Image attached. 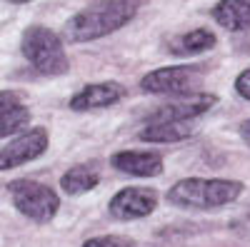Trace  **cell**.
Returning <instances> with one entry per match:
<instances>
[{
    "label": "cell",
    "mask_w": 250,
    "mask_h": 247,
    "mask_svg": "<svg viewBox=\"0 0 250 247\" xmlns=\"http://www.w3.org/2000/svg\"><path fill=\"white\" fill-rule=\"evenodd\" d=\"M140 10V0H98L65 23V40L88 43L125 28Z\"/></svg>",
    "instance_id": "obj_1"
},
{
    "label": "cell",
    "mask_w": 250,
    "mask_h": 247,
    "mask_svg": "<svg viewBox=\"0 0 250 247\" xmlns=\"http://www.w3.org/2000/svg\"><path fill=\"white\" fill-rule=\"evenodd\" d=\"M243 182L220 177H185L168 190V202L185 210H218L240 197Z\"/></svg>",
    "instance_id": "obj_2"
},
{
    "label": "cell",
    "mask_w": 250,
    "mask_h": 247,
    "mask_svg": "<svg viewBox=\"0 0 250 247\" xmlns=\"http://www.w3.org/2000/svg\"><path fill=\"white\" fill-rule=\"evenodd\" d=\"M25 60L43 75H62L68 73L70 60L62 48V40L43 25H30L23 35V43H20Z\"/></svg>",
    "instance_id": "obj_3"
},
{
    "label": "cell",
    "mask_w": 250,
    "mask_h": 247,
    "mask_svg": "<svg viewBox=\"0 0 250 247\" xmlns=\"http://www.w3.org/2000/svg\"><path fill=\"white\" fill-rule=\"evenodd\" d=\"M8 192L13 197V205L20 215H25L33 222H50L60 210V197L50 185H43L38 180H13L8 185Z\"/></svg>",
    "instance_id": "obj_4"
},
{
    "label": "cell",
    "mask_w": 250,
    "mask_h": 247,
    "mask_svg": "<svg viewBox=\"0 0 250 247\" xmlns=\"http://www.w3.org/2000/svg\"><path fill=\"white\" fill-rule=\"evenodd\" d=\"M200 68H190V65H173V68H158L148 75H143L140 88L143 93H153V95H188L195 93L200 88Z\"/></svg>",
    "instance_id": "obj_5"
},
{
    "label": "cell",
    "mask_w": 250,
    "mask_h": 247,
    "mask_svg": "<svg viewBox=\"0 0 250 247\" xmlns=\"http://www.w3.org/2000/svg\"><path fill=\"white\" fill-rule=\"evenodd\" d=\"M48 142H50V137H48L45 128H33L23 135H18L5 148H0V172L20 168V165L40 157L48 150Z\"/></svg>",
    "instance_id": "obj_6"
},
{
    "label": "cell",
    "mask_w": 250,
    "mask_h": 247,
    "mask_svg": "<svg viewBox=\"0 0 250 247\" xmlns=\"http://www.w3.org/2000/svg\"><path fill=\"white\" fill-rule=\"evenodd\" d=\"M158 208V192L150 188H123L120 192L113 195L108 212L110 217L120 222H130V220H143L153 215Z\"/></svg>",
    "instance_id": "obj_7"
},
{
    "label": "cell",
    "mask_w": 250,
    "mask_h": 247,
    "mask_svg": "<svg viewBox=\"0 0 250 247\" xmlns=\"http://www.w3.org/2000/svg\"><path fill=\"white\" fill-rule=\"evenodd\" d=\"M218 102V97L213 93H188V95H178L175 100H170L168 105H163L155 110V115L150 117V122L160 120V122H190L193 117H200L203 113H208Z\"/></svg>",
    "instance_id": "obj_8"
},
{
    "label": "cell",
    "mask_w": 250,
    "mask_h": 247,
    "mask_svg": "<svg viewBox=\"0 0 250 247\" xmlns=\"http://www.w3.org/2000/svg\"><path fill=\"white\" fill-rule=\"evenodd\" d=\"M125 97V88L120 82H93L78 90L70 97V110L73 113H90L100 108H110Z\"/></svg>",
    "instance_id": "obj_9"
},
{
    "label": "cell",
    "mask_w": 250,
    "mask_h": 247,
    "mask_svg": "<svg viewBox=\"0 0 250 247\" xmlns=\"http://www.w3.org/2000/svg\"><path fill=\"white\" fill-rule=\"evenodd\" d=\"M113 168L133 175V177H155L163 172V157L158 152H143V150H123L113 155Z\"/></svg>",
    "instance_id": "obj_10"
},
{
    "label": "cell",
    "mask_w": 250,
    "mask_h": 247,
    "mask_svg": "<svg viewBox=\"0 0 250 247\" xmlns=\"http://www.w3.org/2000/svg\"><path fill=\"white\" fill-rule=\"evenodd\" d=\"M30 125V110L23 105L18 93L0 90V137L20 133Z\"/></svg>",
    "instance_id": "obj_11"
},
{
    "label": "cell",
    "mask_w": 250,
    "mask_h": 247,
    "mask_svg": "<svg viewBox=\"0 0 250 247\" xmlns=\"http://www.w3.org/2000/svg\"><path fill=\"white\" fill-rule=\"evenodd\" d=\"M213 18L230 33L250 30V0H220L213 8Z\"/></svg>",
    "instance_id": "obj_12"
},
{
    "label": "cell",
    "mask_w": 250,
    "mask_h": 247,
    "mask_svg": "<svg viewBox=\"0 0 250 247\" xmlns=\"http://www.w3.org/2000/svg\"><path fill=\"white\" fill-rule=\"evenodd\" d=\"M193 135L190 122H148L143 130H140V140L143 142H180L188 140Z\"/></svg>",
    "instance_id": "obj_13"
},
{
    "label": "cell",
    "mask_w": 250,
    "mask_h": 247,
    "mask_svg": "<svg viewBox=\"0 0 250 247\" xmlns=\"http://www.w3.org/2000/svg\"><path fill=\"white\" fill-rule=\"evenodd\" d=\"M98 182H100V175L93 168H88V165H75V168H70L60 177V188L68 195H83V192H90L93 188H98Z\"/></svg>",
    "instance_id": "obj_14"
},
{
    "label": "cell",
    "mask_w": 250,
    "mask_h": 247,
    "mask_svg": "<svg viewBox=\"0 0 250 247\" xmlns=\"http://www.w3.org/2000/svg\"><path fill=\"white\" fill-rule=\"evenodd\" d=\"M218 43L215 35L205 28H198V30H190L180 35L178 40H173V48H175V55H195V53H205L210 50L213 45Z\"/></svg>",
    "instance_id": "obj_15"
},
{
    "label": "cell",
    "mask_w": 250,
    "mask_h": 247,
    "mask_svg": "<svg viewBox=\"0 0 250 247\" xmlns=\"http://www.w3.org/2000/svg\"><path fill=\"white\" fill-rule=\"evenodd\" d=\"M135 242L125 235H98L83 242V247H133Z\"/></svg>",
    "instance_id": "obj_16"
},
{
    "label": "cell",
    "mask_w": 250,
    "mask_h": 247,
    "mask_svg": "<svg viewBox=\"0 0 250 247\" xmlns=\"http://www.w3.org/2000/svg\"><path fill=\"white\" fill-rule=\"evenodd\" d=\"M235 93H238L243 100H250V68L243 70V73L235 77Z\"/></svg>",
    "instance_id": "obj_17"
},
{
    "label": "cell",
    "mask_w": 250,
    "mask_h": 247,
    "mask_svg": "<svg viewBox=\"0 0 250 247\" xmlns=\"http://www.w3.org/2000/svg\"><path fill=\"white\" fill-rule=\"evenodd\" d=\"M240 130H243V137L250 142V122H243V128H240Z\"/></svg>",
    "instance_id": "obj_18"
},
{
    "label": "cell",
    "mask_w": 250,
    "mask_h": 247,
    "mask_svg": "<svg viewBox=\"0 0 250 247\" xmlns=\"http://www.w3.org/2000/svg\"><path fill=\"white\" fill-rule=\"evenodd\" d=\"M8 3H15V5H23V3H30V0H8Z\"/></svg>",
    "instance_id": "obj_19"
}]
</instances>
